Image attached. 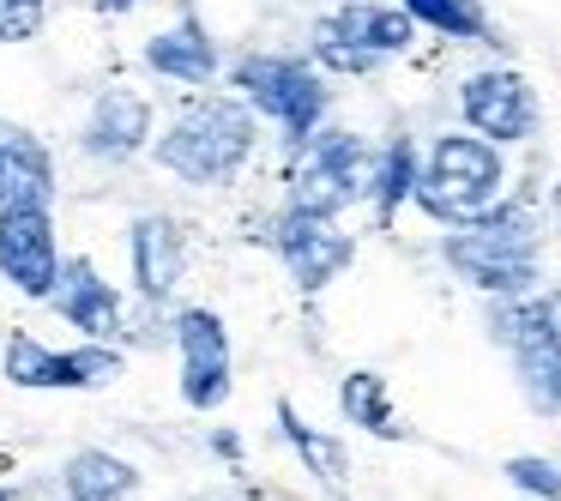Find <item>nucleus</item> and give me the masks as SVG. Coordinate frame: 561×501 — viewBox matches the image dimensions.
Returning a JSON list of instances; mask_svg holds the SVG:
<instances>
[{
    "mask_svg": "<svg viewBox=\"0 0 561 501\" xmlns=\"http://www.w3.org/2000/svg\"><path fill=\"white\" fill-rule=\"evenodd\" d=\"M440 260L483 296H531L543 278V224L525 200H495L483 218L440 236Z\"/></svg>",
    "mask_w": 561,
    "mask_h": 501,
    "instance_id": "f257e3e1",
    "label": "nucleus"
},
{
    "mask_svg": "<svg viewBox=\"0 0 561 501\" xmlns=\"http://www.w3.org/2000/svg\"><path fill=\"white\" fill-rule=\"evenodd\" d=\"M260 146V115L242 98H187L170 115L158 139H151V158L175 175V182L194 187H224L242 175V163Z\"/></svg>",
    "mask_w": 561,
    "mask_h": 501,
    "instance_id": "f03ea898",
    "label": "nucleus"
},
{
    "mask_svg": "<svg viewBox=\"0 0 561 501\" xmlns=\"http://www.w3.org/2000/svg\"><path fill=\"white\" fill-rule=\"evenodd\" d=\"M411 200L435 224L459 230V224L483 218L495 200H507V158H501V146H489L477 134H440L428 146L423 170H416Z\"/></svg>",
    "mask_w": 561,
    "mask_h": 501,
    "instance_id": "7ed1b4c3",
    "label": "nucleus"
},
{
    "mask_svg": "<svg viewBox=\"0 0 561 501\" xmlns=\"http://www.w3.org/2000/svg\"><path fill=\"white\" fill-rule=\"evenodd\" d=\"M230 86L242 91L248 110L278 127V139L290 151L302 146L332 110L327 73H320L314 61H302V55H242V61L230 67Z\"/></svg>",
    "mask_w": 561,
    "mask_h": 501,
    "instance_id": "20e7f679",
    "label": "nucleus"
},
{
    "mask_svg": "<svg viewBox=\"0 0 561 501\" xmlns=\"http://www.w3.org/2000/svg\"><path fill=\"white\" fill-rule=\"evenodd\" d=\"M489 339L513 356L531 411H561V296H501L489 308Z\"/></svg>",
    "mask_w": 561,
    "mask_h": 501,
    "instance_id": "39448f33",
    "label": "nucleus"
},
{
    "mask_svg": "<svg viewBox=\"0 0 561 501\" xmlns=\"http://www.w3.org/2000/svg\"><path fill=\"white\" fill-rule=\"evenodd\" d=\"M290 200L296 212H320V218H339L344 206L368 200V170H375V151L351 134V127H327L320 122L302 146L290 151Z\"/></svg>",
    "mask_w": 561,
    "mask_h": 501,
    "instance_id": "423d86ee",
    "label": "nucleus"
},
{
    "mask_svg": "<svg viewBox=\"0 0 561 501\" xmlns=\"http://www.w3.org/2000/svg\"><path fill=\"white\" fill-rule=\"evenodd\" d=\"M122 351L103 339H85L79 351H49L31 332H13L7 339V356H0V375L25 392H91V387H115L122 380Z\"/></svg>",
    "mask_w": 561,
    "mask_h": 501,
    "instance_id": "0eeeda50",
    "label": "nucleus"
},
{
    "mask_svg": "<svg viewBox=\"0 0 561 501\" xmlns=\"http://www.w3.org/2000/svg\"><path fill=\"white\" fill-rule=\"evenodd\" d=\"M459 115L477 139L489 146H525L543 127V103H537V86L519 73V67H477V73L459 79Z\"/></svg>",
    "mask_w": 561,
    "mask_h": 501,
    "instance_id": "6e6552de",
    "label": "nucleus"
},
{
    "mask_svg": "<svg viewBox=\"0 0 561 501\" xmlns=\"http://www.w3.org/2000/svg\"><path fill=\"white\" fill-rule=\"evenodd\" d=\"M266 248L284 260V272L296 278V291H327L332 278H344L356 260V236L339 230V218H320V212H296L284 206L266 230Z\"/></svg>",
    "mask_w": 561,
    "mask_h": 501,
    "instance_id": "1a4fd4ad",
    "label": "nucleus"
},
{
    "mask_svg": "<svg viewBox=\"0 0 561 501\" xmlns=\"http://www.w3.org/2000/svg\"><path fill=\"white\" fill-rule=\"evenodd\" d=\"M175 351H182V399L194 411H218L236 392V351H230V327L218 308L187 303L175 315Z\"/></svg>",
    "mask_w": 561,
    "mask_h": 501,
    "instance_id": "9d476101",
    "label": "nucleus"
},
{
    "mask_svg": "<svg viewBox=\"0 0 561 501\" xmlns=\"http://www.w3.org/2000/svg\"><path fill=\"white\" fill-rule=\"evenodd\" d=\"M55 272H61V242H55V212L25 206L0 212V278L31 303H49Z\"/></svg>",
    "mask_w": 561,
    "mask_h": 501,
    "instance_id": "9b49d317",
    "label": "nucleus"
},
{
    "mask_svg": "<svg viewBox=\"0 0 561 501\" xmlns=\"http://www.w3.org/2000/svg\"><path fill=\"white\" fill-rule=\"evenodd\" d=\"M127 260H134L139 303L163 308L175 291H182V272H187V236H182V224H175L170 212H146V218H134Z\"/></svg>",
    "mask_w": 561,
    "mask_h": 501,
    "instance_id": "f8f14e48",
    "label": "nucleus"
},
{
    "mask_svg": "<svg viewBox=\"0 0 561 501\" xmlns=\"http://www.w3.org/2000/svg\"><path fill=\"white\" fill-rule=\"evenodd\" d=\"M85 158L98 163H134L151 146V98L134 86H110L85 115V134H79Z\"/></svg>",
    "mask_w": 561,
    "mask_h": 501,
    "instance_id": "ddd939ff",
    "label": "nucleus"
},
{
    "mask_svg": "<svg viewBox=\"0 0 561 501\" xmlns=\"http://www.w3.org/2000/svg\"><path fill=\"white\" fill-rule=\"evenodd\" d=\"M49 308L67 320V327H79L85 339H122V296H115V284L103 278L98 266H91L85 254L67 260L61 254V272H55V291H49Z\"/></svg>",
    "mask_w": 561,
    "mask_h": 501,
    "instance_id": "4468645a",
    "label": "nucleus"
},
{
    "mask_svg": "<svg viewBox=\"0 0 561 501\" xmlns=\"http://www.w3.org/2000/svg\"><path fill=\"white\" fill-rule=\"evenodd\" d=\"M55 206V151L25 122H0V212Z\"/></svg>",
    "mask_w": 561,
    "mask_h": 501,
    "instance_id": "2eb2a0df",
    "label": "nucleus"
},
{
    "mask_svg": "<svg viewBox=\"0 0 561 501\" xmlns=\"http://www.w3.org/2000/svg\"><path fill=\"white\" fill-rule=\"evenodd\" d=\"M320 31H332V37H344L351 49L375 55V61H392V55H404L416 43V19L404 13L399 0H344V7H332L327 19H314Z\"/></svg>",
    "mask_w": 561,
    "mask_h": 501,
    "instance_id": "dca6fc26",
    "label": "nucleus"
},
{
    "mask_svg": "<svg viewBox=\"0 0 561 501\" xmlns=\"http://www.w3.org/2000/svg\"><path fill=\"white\" fill-rule=\"evenodd\" d=\"M139 61H146L158 79H170V86H211V79L224 73L218 37H211L194 13H182L170 31H158V37L139 49Z\"/></svg>",
    "mask_w": 561,
    "mask_h": 501,
    "instance_id": "f3484780",
    "label": "nucleus"
},
{
    "mask_svg": "<svg viewBox=\"0 0 561 501\" xmlns=\"http://www.w3.org/2000/svg\"><path fill=\"white\" fill-rule=\"evenodd\" d=\"M339 411L344 423H356L363 435H380V441H411V423L392 411V392H387V375L375 368H351L339 380Z\"/></svg>",
    "mask_w": 561,
    "mask_h": 501,
    "instance_id": "a211bd4d",
    "label": "nucleus"
},
{
    "mask_svg": "<svg viewBox=\"0 0 561 501\" xmlns=\"http://www.w3.org/2000/svg\"><path fill=\"white\" fill-rule=\"evenodd\" d=\"M67 501H127L139 489V465H127L110 447H79L61 471Z\"/></svg>",
    "mask_w": 561,
    "mask_h": 501,
    "instance_id": "6ab92c4d",
    "label": "nucleus"
},
{
    "mask_svg": "<svg viewBox=\"0 0 561 501\" xmlns=\"http://www.w3.org/2000/svg\"><path fill=\"white\" fill-rule=\"evenodd\" d=\"M416 170H423V151H416L411 134H392L387 146L375 151V170H368V206H375L380 224H392L399 206L416 194Z\"/></svg>",
    "mask_w": 561,
    "mask_h": 501,
    "instance_id": "aec40b11",
    "label": "nucleus"
},
{
    "mask_svg": "<svg viewBox=\"0 0 561 501\" xmlns=\"http://www.w3.org/2000/svg\"><path fill=\"white\" fill-rule=\"evenodd\" d=\"M404 13L416 19V25H428L435 37H453V43H489V49H501V31L495 19L483 13V0H399Z\"/></svg>",
    "mask_w": 561,
    "mask_h": 501,
    "instance_id": "412c9836",
    "label": "nucleus"
},
{
    "mask_svg": "<svg viewBox=\"0 0 561 501\" xmlns=\"http://www.w3.org/2000/svg\"><path fill=\"white\" fill-rule=\"evenodd\" d=\"M278 435L290 441L296 453H302V465L320 477V483H332V489L344 483V471H351V465H344V447H339L332 435H320V429H308L302 417H296V405H290V399L278 405Z\"/></svg>",
    "mask_w": 561,
    "mask_h": 501,
    "instance_id": "4be33fe9",
    "label": "nucleus"
},
{
    "mask_svg": "<svg viewBox=\"0 0 561 501\" xmlns=\"http://www.w3.org/2000/svg\"><path fill=\"white\" fill-rule=\"evenodd\" d=\"M501 471H507V483L525 489L531 501H561V465L543 459V453H513Z\"/></svg>",
    "mask_w": 561,
    "mask_h": 501,
    "instance_id": "5701e85b",
    "label": "nucleus"
},
{
    "mask_svg": "<svg viewBox=\"0 0 561 501\" xmlns=\"http://www.w3.org/2000/svg\"><path fill=\"white\" fill-rule=\"evenodd\" d=\"M49 19V0H0V43H31Z\"/></svg>",
    "mask_w": 561,
    "mask_h": 501,
    "instance_id": "b1692460",
    "label": "nucleus"
},
{
    "mask_svg": "<svg viewBox=\"0 0 561 501\" xmlns=\"http://www.w3.org/2000/svg\"><path fill=\"white\" fill-rule=\"evenodd\" d=\"M211 453H218V459H242V435L218 429V435H211Z\"/></svg>",
    "mask_w": 561,
    "mask_h": 501,
    "instance_id": "393cba45",
    "label": "nucleus"
},
{
    "mask_svg": "<svg viewBox=\"0 0 561 501\" xmlns=\"http://www.w3.org/2000/svg\"><path fill=\"white\" fill-rule=\"evenodd\" d=\"M98 7H103V13H110V19H122V13H134L139 0H98Z\"/></svg>",
    "mask_w": 561,
    "mask_h": 501,
    "instance_id": "a878e982",
    "label": "nucleus"
},
{
    "mask_svg": "<svg viewBox=\"0 0 561 501\" xmlns=\"http://www.w3.org/2000/svg\"><path fill=\"white\" fill-rule=\"evenodd\" d=\"M549 200H556V212H561V182H556V194H549Z\"/></svg>",
    "mask_w": 561,
    "mask_h": 501,
    "instance_id": "bb28decb",
    "label": "nucleus"
},
{
    "mask_svg": "<svg viewBox=\"0 0 561 501\" xmlns=\"http://www.w3.org/2000/svg\"><path fill=\"white\" fill-rule=\"evenodd\" d=\"M0 501H13V489H0Z\"/></svg>",
    "mask_w": 561,
    "mask_h": 501,
    "instance_id": "cd10ccee",
    "label": "nucleus"
}]
</instances>
